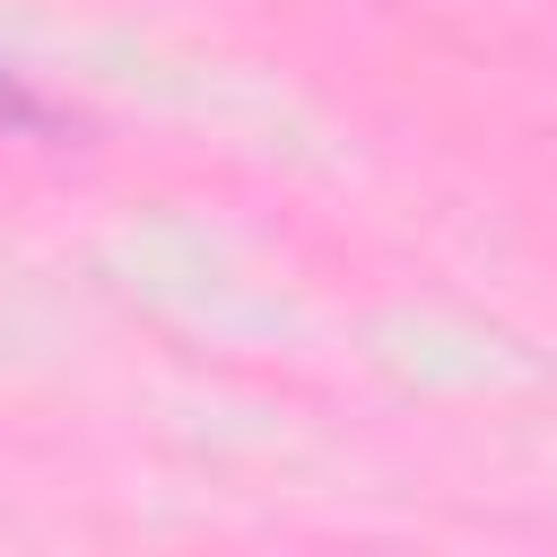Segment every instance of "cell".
I'll return each mask as SVG.
<instances>
[{
	"label": "cell",
	"instance_id": "1",
	"mask_svg": "<svg viewBox=\"0 0 557 557\" xmlns=\"http://www.w3.org/2000/svg\"><path fill=\"white\" fill-rule=\"evenodd\" d=\"M0 131H44V104H35L17 78H0Z\"/></svg>",
	"mask_w": 557,
	"mask_h": 557
}]
</instances>
